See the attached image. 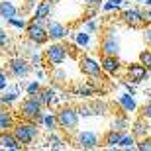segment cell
<instances>
[{
    "label": "cell",
    "mask_w": 151,
    "mask_h": 151,
    "mask_svg": "<svg viewBox=\"0 0 151 151\" xmlns=\"http://www.w3.org/2000/svg\"><path fill=\"white\" fill-rule=\"evenodd\" d=\"M139 63L143 65V67H147V69H151V51H141L139 53Z\"/></svg>",
    "instance_id": "d6a6232c"
},
{
    "label": "cell",
    "mask_w": 151,
    "mask_h": 151,
    "mask_svg": "<svg viewBox=\"0 0 151 151\" xmlns=\"http://www.w3.org/2000/svg\"><path fill=\"white\" fill-rule=\"evenodd\" d=\"M100 51H102V55H118L120 43H118L116 35H114V34H106V35H104L102 45H100Z\"/></svg>",
    "instance_id": "8fae6325"
},
{
    "label": "cell",
    "mask_w": 151,
    "mask_h": 151,
    "mask_svg": "<svg viewBox=\"0 0 151 151\" xmlns=\"http://www.w3.org/2000/svg\"><path fill=\"white\" fill-rule=\"evenodd\" d=\"M47 24L49 20H32L26 26V35L28 41H34L37 45H43L49 41V34H47Z\"/></svg>",
    "instance_id": "3957f363"
},
{
    "label": "cell",
    "mask_w": 151,
    "mask_h": 151,
    "mask_svg": "<svg viewBox=\"0 0 151 151\" xmlns=\"http://www.w3.org/2000/svg\"><path fill=\"white\" fill-rule=\"evenodd\" d=\"M114 2H118V4H122V0H114Z\"/></svg>",
    "instance_id": "bcb514c9"
},
{
    "label": "cell",
    "mask_w": 151,
    "mask_h": 151,
    "mask_svg": "<svg viewBox=\"0 0 151 151\" xmlns=\"http://www.w3.org/2000/svg\"><path fill=\"white\" fill-rule=\"evenodd\" d=\"M8 77H10V73H6L4 69H0V90H6L8 88Z\"/></svg>",
    "instance_id": "e575fe53"
},
{
    "label": "cell",
    "mask_w": 151,
    "mask_h": 151,
    "mask_svg": "<svg viewBox=\"0 0 151 151\" xmlns=\"http://www.w3.org/2000/svg\"><path fill=\"white\" fill-rule=\"evenodd\" d=\"M47 34H49V39L59 41V39L69 35V29H67V26H63L61 22H49L47 24Z\"/></svg>",
    "instance_id": "7c38bea8"
},
{
    "label": "cell",
    "mask_w": 151,
    "mask_h": 151,
    "mask_svg": "<svg viewBox=\"0 0 151 151\" xmlns=\"http://www.w3.org/2000/svg\"><path fill=\"white\" fill-rule=\"evenodd\" d=\"M132 128H134V129H132V134H134L135 137L139 139V137H145V135H147V129H149V126L145 124V120H143V118H139V120H137V122H135Z\"/></svg>",
    "instance_id": "7402d4cb"
},
{
    "label": "cell",
    "mask_w": 151,
    "mask_h": 151,
    "mask_svg": "<svg viewBox=\"0 0 151 151\" xmlns=\"http://www.w3.org/2000/svg\"><path fill=\"white\" fill-rule=\"evenodd\" d=\"M143 39H145L147 43H149V45H151V28H147V29H145V32H143Z\"/></svg>",
    "instance_id": "7bdbcfd3"
},
{
    "label": "cell",
    "mask_w": 151,
    "mask_h": 151,
    "mask_svg": "<svg viewBox=\"0 0 151 151\" xmlns=\"http://www.w3.org/2000/svg\"><path fill=\"white\" fill-rule=\"evenodd\" d=\"M53 78H55V81H59V83H65L67 73H65V71H61V69H59V65H57V67H53Z\"/></svg>",
    "instance_id": "d590c367"
},
{
    "label": "cell",
    "mask_w": 151,
    "mask_h": 151,
    "mask_svg": "<svg viewBox=\"0 0 151 151\" xmlns=\"http://www.w3.org/2000/svg\"><path fill=\"white\" fill-rule=\"evenodd\" d=\"M86 4L92 8V10H100V6H102V0H86Z\"/></svg>",
    "instance_id": "ab89813d"
},
{
    "label": "cell",
    "mask_w": 151,
    "mask_h": 151,
    "mask_svg": "<svg viewBox=\"0 0 151 151\" xmlns=\"http://www.w3.org/2000/svg\"><path fill=\"white\" fill-rule=\"evenodd\" d=\"M122 20H124V24H128L132 28H141L147 22V16L141 14L137 8H128V10L122 12Z\"/></svg>",
    "instance_id": "ba28073f"
},
{
    "label": "cell",
    "mask_w": 151,
    "mask_h": 151,
    "mask_svg": "<svg viewBox=\"0 0 151 151\" xmlns=\"http://www.w3.org/2000/svg\"><path fill=\"white\" fill-rule=\"evenodd\" d=\"M75 143L78 149H96L100 145V139L94 132H78L75 137Z\"/></svg>",
    "instance_id": "52a82bcc"
},
{
    "label": "cell",
    "mask_w": 151,
    "mask_h": 151,
    "mask_svg": "<svg viewBox=\"0 0 151 151\" xmlns=\"http://www.w3.org/2000/svg\"><path fill=\"white\" fill-rule=\"evenodd\" d=\"M135 149H139V151H151V137H147V135H145V137H139Z\"/></svg>",
    "instance_id": "1f68e13d"
},
{
    "label": "cell",
    "mask_w": 151,
    "mask_h": 151,
    "mask_svg": "<svg viewBox=\"0 0 151 151\" xmlns=\"http://www.w3.org/2000/svg\"><path fill=\"white\" fill-rule=\"evenodd\" d=\"M124 132H118V129H110L106 135H104V139H102V145L106 147H118L120 145V139H122Z\"/></svg>",
    "instance_id": "ffe728a7"
},
{
    "label": "cell",
    "mask_w": 151,
    "mask_h": 151,
    "mask_svg": "<svg viewBox=\"0 0 151 151\" xmlns=\"http://www.w3.org/2000/svg\"><path fill=\"white\" fill-rule=\"evenodd\" d=\"M34 71H35V77H37L39 81H43V78H45V71L41 67H34Z\"/></svg>",
    "instance_id": "60d3db41"
},
{
    "label": "cell",
    "mask_w": 151,
    "mask_h": 151,
    "mask_svg": "<svg viewBox=\"0 0 151 151\" xmlns=\"http://www.w3.org/2000/svg\"><path fill=\"white\" fill-rule=\"evenodd\" d=\"M37 96H39V100H41V104H43V106H51V104L55 102V98H57V90L53 88V86H47V88H41V90H39Z\"/></svg>",
    "instance_id": "e0dca14e"
},
{
    "label": "cell",
    "mask_w": 151,
    "mask_h": 151,
    "mask_svg": "<svg viewBox=\"0 0 151 151\" xmlns=\"http://www.w3.org/2000/svg\"><path fill=\"white\" fill-rule=\"evenodd\" d=\"M143 118H147V120L151 118V104H145V106H143Z\"/></svg>",
    "instance_id": "b9f144b4"
},
{
    "label": "cell",
    "mask_w": 151,
    "mask_h": 151,
    "mask_svg": "<svg viewBox=\"0 0 151 151\" xmlns=\"http://www.w3.org/2000/svg\"><path fill=\"white\" fill-rule=\"evenodd\" d=\"M12 132H14V135L18 137V141L22 143V147L34 143V141L37 139V135H39V128H37V122H35V120H24V122L14 124Z\"/></svg>",
    "instance_id": "6da1fadb"
},
{
    "label": "cell",
    "mask_w": 151,
    "mask_h": 151,
    "mask_svg": "<svg viewBox=\"0 0 151 151\" xmlns=\"http://www.w3.org/2000/svg\"><path fill=\"white\" fill-rule=\"evenodd\" d=\"M6 22L10 24L12 28H16V29H26V26H28V22H26V20H24V18H8V20H6Z\"/></svg>",
    "instance_id": "4dcf8cb0"
},
{
    "label": "cell",
    "mask_w": 151,
    "mask_h": 151,
    "mask_svg": "<svg viewBox=\"0 0 151 151\" xmlns=\"http://www.w3.org/2000/svg\"><path fill=\"white\" fill-rule=\"evenodd\" d=\"M118 2H114V0H110V2H106V4H102V10H106V12H110V10H116L118 8Z\"/></svg>",
    "instance_id": "f35d334b"
},
{
    "label": "cell",
    "mask_w": 151,
    "mask_h": 151,
    "mask_svg": "<svg viewBox=\"0 0 151 151\" xmlns=\"http://www.w3.org/2000/svg\"><path fill=\"white\" fill-rule=\"evenodd\" d=\"M32 71H34V67H32L29 59H26V57H22V55L14 57V59L8 61V73L14 78H26Z\"/></svg>",
    "instance_id": "5b68a950"
},
{
    "label": "cell",
    "mask_w": 151,
    "mask_h": 151,
    "mask_svg": "<svg viewBox=\"0 0 151 151\" xmlns=\"http://www.w3.org/2000/svg\"><path fill=\"white\" fill-rule=\"evenodd\" d=\"M73 92L77 96H92L96 92V88L92 86V84H78V86H75Z\"/></svg>",
    "instance_id": "83f0119b"
},
{
    "label": "cell",
    "mask_w": 151,
    "mask_h": 151,
    "mask_svg": "<svg viewBox=\"0 0 151 151\" xmlns=\"http://www.w3.org/2000/svg\"><path fill=\"white\" fill-rule=\"evenodd\" d=\"M14 116H12V112H8V110H4V108H0V132H8V129L14 128Z\"/></svg>",
    "instance_id": "44dd1931"
},
{
    "label": "cell",
    "mask_w": 151,
    "mask_h": 151,
    "mask_svg": "<svg viewBox=\"0 0 151 151\" xmlns=\"http://www.w3.org/2000/svg\"><path fill=\"white\" fill-rule=\"evenodd\" d=\"M43 57L51 67H57V65H61V63L67 59V47L63 43H55V41H53V43L45 49Z\"/></svg>",
    "instance_id": "8992f818"
},
{
    "label": "cell",
    "mask_w": 151,
    "mask_h": 151,
    "mask_svg": "<svg viewBox=\"0 0 151 151\" xmlns=\"http://www.w3.org/2000/svg\"><path fill=\"white\" fill-rule=\"evenodd\" d=\"M10 43H12L10 35L6 34V29L0 28V49H4V47H10Z\"/></svg>",
    "instance_id": "836d02e7"
},
{
    "label": "cell",
    "mask_w": 151,
    "mask_h": 151,
    "mask_svg": "<svg viewBox=\"0 0 151 151\" xmlns=\"http://www.w3.org/2000/svg\"><path fill=\"white\" fill-rule=\"evenodd\" d=\"M129 128V120L128 116H116L110 124V129H118V132H126Z\"/></svg>",
    "instance_id": "603a6c76"
},
{
    "label": "cell",
    "mask_w": 151,
    "mask_h": 151,
    "mask_svg": "<svg viewBox=\"0 0 151 151\" xmlns=\"http://www.w3.org/2000/svg\"><path fill=\"white\" fill-rule=\"evenodd\" d=\"M78 114L84 118H88V116H94V110H92V106L90 104H83V106L78 108Z\"/></svg>",
    "instance_id": "8d00e7d4"
},
{
    "label": "cell",
    "mask_w": 151,
    "mask_h": 151,
    "mask_svg": "<svg viewBox=\"0 0 151 151\" xmlns=\"http://www.w3.org/2000/svg\"><path fill=\"white\" fill-rule=\"evenodd\" d=\"M47 2H51V4H55V2H59V0H47Z\"/></svg>",
    "instance_id": "f6af8a7d"
},
{
    "label": "cell",
    "mask_w": 151,
    "mask_h": 151,
    "mask_svg": "<svg viewBox=\"0 0 151 151\" xmlns=\"http://www.w3.org/2000/svg\"><path fill=\"white\" fill-rule=\"evenodd\" d=\"M41 88H43V86H41V83H39V81H32V83L26 84V94H28V96H34V94H37Z\"/></svg>",
    "instance_id": "f546056e"
},
{
    "label": "cell",
    "mask_w": 151,
    "mask_h": 151,
    "mask_svg": "<svg viewBox=\"0 0 151 151\" xmlns=\"http://www.w3.org/2000/svg\"><path fill=\"white\" fill-rule=\"evenodd\" d=\"M118 104L122 106L124 112H135V108H137V102L134 100V96L129 94V92H126V94L118 96Z\"/></svg>",
    "instance_id": "ac0fdd59"
},
{
    "label": "cell",
    "mask_w": 151,
    "mask_h": 151,
    "mask_svg": "<svg viewBox=\"0 0 151 151\" xmlns=\"http://www.w3.org/2000/svg\"><path fill=\"white\" fill-rule=\"evenodd\" d=\"M43 114V104L39 100V96L34 94V96H28L26 100L20 104V116L24 120H35L37 122V118Z\"/></svg>",
    "instance_id": "277c9868"
},
{
    "label": "cell",
    "mask_w": 151,
    "mask_h": 151,
    "mask_svg": "<svg viewBox=\"0 0 151 151\" xmlns=\"http://www.w3.org/2000/svg\"><path fill=\"white\" fill-rule=\"evenodd\" d=\"M102 71L108 75H116L120 71V61H118V55H104V59L100 61Z\"/></svg>",
    "instance_id": "5bb4252c"
},
{
    "label": "cell",
    "mask_w": 151,
    "mask_h": 151,
    "mask_svg": "<svg viewBox=\"0 0 151 151\" xmlns=\"http://www.w3.org/2000/svg\"><path fill=\"white\" fill-rule=\"evenodd\" d=\"M47 145H49L51 149H65V141H63L55 132H49V135H47Z\"/></svg>",
    "instance_id": "484cf974"
},
{
    "label": "cell",
    "mask_w": 151,
    "mask_h": 151,
    "mask_svg": "<svg viewBox=\"0 0 151 151\" xmlns=\"http://www.w3.org/2000/svg\"><path fill=\"white\" fill-rule=\"evenodd\" d=\"M84 29H86L88 34H94L96 29H98V24H96L94 20H90V22H86V24H84Z\"/></svg>",
    "instance_id": "74e56055"
},
{
    "label": "cell",
    "mask_w": 151,
    "mask_h": 151,
    "mask_svg": "<svg viewBox=\"0 0 151 151\" xmlns=\"http://www.w3.org/2000/svg\"><path fill=\"white\" fill-rule=\"evenodd\" d=\"M78 120H81V114H78L77 108L71 106H63L59 112H57V122H59V128L67 134H75L78 128Z\"/></svg>",
    "instance_id": "7a4b0ae2"
},
{
    "label": "cell",
    "mask_w": 151,
    "mask_h": 151,
    "mask_svg": "<svg viewBox=\"0 0 151 151\" xmlns=\"http://www.w3.org/2000/svg\"><path fill=\"white\" fill-rule=\"evenodd\" d=\"M18 16V6L12 2V0H0V18H14Z\"/></svg>",
    "instance_id": "9a60e30c"
},
{
    "label": "cell",
    "mask_w": 151,
    "mask_h": 151,
    "mask_svg": "<svg viewBox=\"0 0 151 151\" xmlns=\"http://www.w3.org/2000/svg\"><path fill=\"white\" fill-rule=\"evenodd\" d=\"M143 4H145V6H149V8H151V0H145Z\"/></svg>",
    "instance_id": "ee69618b"
},
{
    "label": "cell",
    "mask_w": 151,
    "mask_h": 151,
    "mask_svg": "<svg viewBox=\"0 0 151 151\" xmlns=\"http://www.w3.org/2000/svg\"><path fill=\"white\" fill-rule=\"evenodd\" d=\"M90 106L94 110V116H104V114H108V110H110V104L104 102V100H94V102H90Z\"/></svg>",
    "instance_id": "4316f807"
},
{
    "label": "cell",
    "mask_w": 151,
    "mask_h": 151,
    "mask_svg": "<svg viewBox=\"0 0 151 151\" xmlns=\"http://www.w3.org/2000/svg\"><path fill=\"white\" fill-rule=\"evenodd\" d=\"M75 41H77V45H81V47H88V43H90V34L84 29V32H81V34L75 35Z\"/></svg>",
    "instance_id": "f1b7e54d"
},
{
    "label": "cell",
    "mask_w": 151,
    "mask_h": 151,
    "mask_svg": "<svg viewBox=\"0 0 151 151\" xmlns=\"http://www.w3.org/2000/svg\"><path fill=\"white\" fill-rule=\"evenodd\" d=\"M18 96H20L18 88H14V90H6L4 94L0 96V104H4V106H10V104H14V102L18 100Z\"/></svg>",
    "instance_id": "d4e9b609"
},
{
    "label": "cell",
    "mask_w": 151,
    "mask_h": 151,
    "mask_svg": "<svg viewBox=\"0 0 151 151\" xmlns=\"http://www.w3.org/2000/svg\"><path fill=\"white\" fill-rule=\"evenodd\" d=\"M81 71L84 75H88V77L96 78V77H100V73H102V65L96 59H92V57H83L81 59Z\"/></svg>",
    "instance_id": "9c48e42d"
},
{
    "label": "cell",
    "mask_w": 151,
    "mask_h": 151,
    "mask_svg": "<svg viewBox=\"0 0 151 151\" xmlns=\"http://www.w3.org/2000/svg\"><path fill=\"white\" fill-rule=\"evenodd\" d=\"M49 14H51V2H47V0L37 2V6L34 10V20H47Z\"/></svg>",
    "instance_id": "d6986e66"
},
{
    "label": "cell",
    "mask_w": 151,
    "mask_h": 151,
    "mask_svg": "<svg viewBox=\"0 0 151 151\" xmlns=\"http://www.w3.org/2000/svg\"><path fill=\"white\" fill-rule=\"evenodd\" d=\"M135 145H137V137H135L134 134H126V132H124V135H122V139H120V145H118V147H122V149H134Z\"/></svg>",
    "instance_id": "cb8c5ba5"
},
{
    "label": "cell",
    "mask_w": 151,
    "mask_h": 151,
    "mask_svg": "<svg viewBox=\"0 0 151 151\" xmlns=\"http://www.w3.org/2000/svg\"><path fill=\"white\" fill-rule=\"evenodd\" d=\"M37 124L41 126V128H45L47 132H57V128H59L57 114H53V112H45V114H41V116L37 118Z\"/></svg>",
    "instance_id": "4fadbf2b"
},
{
    "label": "cell",
    "mask_w": 151,
    "mask_h": 151,
    "mask_svg": "<svg viewBox=\"0 0 151 151\" xmlns=\"http://www.w3.org/2000/svg\"><path fill=\"white\" fill-rule=\"evenodd\" d=\"M128 75H129V78H132V83H141V81L147 77V67H143L141 63L139 65H129Z\"/></svg>",
    "instance_id": "2e32d148"
},
{
    "label": "cell",
    "mask_w": 151,
    "mask_h": 151,
    "mask_svg": "<svg viewBox=\"0 0 151 151\" xmlns=\"http://www.w3.org/2000/svg\"><path fill=\"white\" fill-rule=\"evenodd\" d=\"M0 149H12V151L22 149V143L18 141V137L14 135L12 129H8V132H0Z\"/></svg>",
    "instance_id": "30bf717a"
}]
</instances>
